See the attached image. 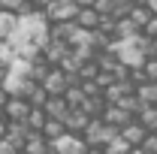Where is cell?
Returning <instances> with one entry per match:
<instances>
[{"instance_id": "6da1fadb", "label": "cell", "mask_w": 157, "mask_h": 154, "mask_svg": "<svg viewBox=\"0 0 157 154\" xmlns=\"http://www.w3.org/2000/svg\"><path fill=\"white\" fill-rule=\"evenodd\" d=\"M112 136H118V127L106 124L103 118H91V121H88V127L82 130V139H85L88 145H106Z\"/></svg>"}, {"instance_id": "7a4b0ae2", "label": "cell", "mask_w": 157, "mask_h": 154, "mask_svg": "<svg viewBox=\"0 0 157 154\" xmlns=\"http://www.w3.org/2000/svg\"><path fill=\"white\" fill-rule=\"evenodd\" d=\"M73 82H78V79H76V76H67L60 67H48V73L39 79V85L48 91V97L63 94V91H67V85H73Z\"/></svg>"}, {"instance_id": "3957f363", "label": "cell", "mask_w": 157, "mask_h": 154, "mask_svg": "<svg viewBox=\"0 0 157 154\" xmlns=\"http://www.w3.org/2000/svg\"><path fill=\"white\" fill-rule=\"evenodd\" d=\"M48 145H52V151H58V154H82L88 148V142L78 133H60L58 139H52Z\"/></svg>"}, {"instance_id": "277c9868", "label": "cell", "mask_w": 157, "mask_h": 154, "mask_svg": "<svg viewBox=\"0 0 157 154\" xmlns=\"http://www.w3.org/2000/svg\"><path fill=\"white\" fill-rule=\"evenodd\" d=\"M42 12H45L48 21H73L76 12H78V6H76V0H52Z\"/></svg>"}, {"instance_id": "5b68a950", "label": "cell", "mask_w": 157, "mask_h": 154, "mask_svg": "<svg viewBox=\"0 0 157 154\" xmlns=\"http://www.w3.org/2000/svg\"><path fill=\"white\" fill-rule=\"evenodd\" d=\"M48 139L39 133V130H27V136H24V142H21V154H48Z\"/></svg>"}, {"instance_id": "8992f818", "label": "cell", "mask_w": 157, "mask_h": 154, "mask_svg": "<svg viewBox=\"0 0 157 154\" xmlns=\"http://www.w3.org/2000/svg\"><path fill=\"white\" fill-rule=\"evenodd\" d=\"M27 109H30V103H27L24 97H6V103H3V118H6V121H24Z\"/></svg>"}, {"instance_id": "52a82bcc", "label": "cell", "mask_w": 157, "mask_h": 154, "mask_svg": "<svg viewBox=\"0 0 157 154\" xmlns=\"http://www.w3.org/2000/svg\"><path fill=\"white\" fill-rule=\"evenodd\" d=\"M100 118H103L106 124H112V127H124L133 115H130L127 109H121L118 103H106V106H103V112H100Z\"/></svg>"}, {"instance_id": "ba28073f", "label": "cell", "mask_w": 157, "mask_h": 154, "mask_svg": "<svg viewBox=\"0 0 157 154\" xmlns=\"http://www.w3.org/2000/svg\"><path fill=\"white\" fill-rule=\"evenodd\" d=\"M42 112L48 118H58V121H63V115L70 112V103L63 100V94H55V97H48L45 103H42Z\"/></svg>"}, {"instance_id": "9c48e42d", "label": "cell", "mask_w": 157, "mask_h": 154, "mask_svg": "<svg viewBox=\"0 0 157 154\" xmlns=\"http://www.w3.org/2000/svg\"><path fill=\"white\" fill-rule=\"evenodd\" d=\"M88 121H91V118L76 106V109H70V112L63 115V127H67V133H78V136H82V130L88 127Z\"/></svg>"}, {"instance_id": "30bf717a", "label": "cell", "mask_w": 157, "mask_h": 154, "mask_svg": "<svg viewBox=\"0 0 157 154\" xmlns=\"http://www.w3.org/2000/svg\"><path fill=\"white\" fill-rule=\"evenodd\" d=\"M118 133L124 136V139H127V142H130V145H139V142H142V139H145V133H151V130H145V127H142V124H139L136 118H130V121H127V124H124V127H118Z\"/></svg>"}, {"instance_id": "8fae6325", "label": "cell", "mask_w": 157, "mask_h": 154, "mask_svg": "<svg viewBox=\"0 0 157 154\" xmlns=\"http://www.w3.org/2000/svg\"><path fill=\"white\" fill-rule=\"evenodd\" d=\"M73 30H76V24H73V21H48V39H58V42H70Z\"/></svg>"}, {"instance_id": "7c38bea8", "label": "cell", "mask_w": 157, "mask_h": 154, "mask_svg": "<svg viewBox=\"0 0 157 154\" xmlns=\"http://www.w3.org/2000/svg\"><path fill=\"white\" fill-rule=\"evenodd\" d=\"M133 94H136L145 106H154L157 103V82H151V79L139 82V85H133Z\"/></svg>"}, {"instance_id": "4fadbf2b", "label": "cell", "mask_w": 157, "mask_h": 154, "mask_svg": "<svg viewBox=\"0 0 157 154\" xmlns=\"http://www.w3.org/2000/svg\"><path fill=\"white\" fill-rule=\"evenodd\" d=\"M103 106H106V100H103V94L97 97H85L82 103H78V109L85 112L88 118H100V112H103Z\"/></svg>"}, {"instance_id": "5bb4252c", "label": "cell", "mask_w": 157, "mask_h": 154, "mask_svg": "<svg viewBox=\"0 0 157 154\" xmlns=\"http://www.w3.org/2000/svg\"><path fill=\"white\" fill-rule=\"evenodd\" d=\"M100 148H103V154H127L130 148H133V145H130V142H127L124 136L118 133V136H112V139H109L106 145H100Z\"/></svg>"}, {"instance_id": "9a60e30c", "label": "cell", "mask_w": 157, "mask_h": 154, "mask_svg": "<svg viewBox=\"0 0 157 154\" xmlns=\"http://www.w3.org/2000/svg\"><path fill=\"white\" fill-rule=\"evenodd\" d=\"M39 133L52 142V139H58L60 133H67V127H63V121H58V118H45V124L39 127Z\"/></svg>"}, {"instance_id": "2e32d148", "label": "cell", "mask_w": 157, "mask_h": 154, "mask_svg": "<svg viewBox=\"0 0 157 154\" xmlns=\"http://www.w3.org/2000/svg\"><path fill=\"white\" fill-rule=\"evenodd\" d=\"M45 118H48V115H45L39 106H30L27 115H24V127H27V130H39V127L45 124Z\"/></svg>"}, {"instance_id": "e0dca14e", "label": "cell", "mask_w": 157, "mask_h": 154, "mask_svg": "<svg viewBox=\"0 0 157 154\" xmlns=\"http://www.w3.org/2000/svg\"><path fill=\"white\" fill-rule=\"evenodd\" d=\"M136 121L145 127V130H154L157 127V106H142L136 112Z\"/></svg>"}, {"instance_id": "ac0fdd59", "label": "cell", "mask_w": 157, "mask_h": 154, "mask_svg": "<svg viewBox=\"0 0 157 154\" xmlns=\"http://www.w3.org/2000/svg\"><path fill=\"white\" fill-rule=\"evenodd\" d=\"M148 15H151V12H148L145 6H130V9H127V21H130L136 30L145 24V21H148Z\"/></svg>"}, {"instance_id": "d6986e66", "label": "cell", "mask_w": 157, "mask_h": 154, "mask_svg": "<svg viewBox=\"0 0 157 154\" xmlns=\"http://www.w3.org/2000/svg\"><path fill=\"white\" fill-rule=\"evenodd\" d=\"M12 30H15V12H3L0 9V39H9Z\"/></svg>"}, {"instance_id": "ffe728a7", "label": "cell", "mask_w": 157, "mask_h": 154, "mask_svg": "<svg viewBox=\"0 0 157 154\" xmlns=\"http://www.w3.org/2000/svg\"><path fill=\"white\" fill-rule=\"evenodd\" d=\"M97 73H100L97 60H94V58H88V60H82V64H78V73H76V76H78V82H82V79H94Z\"/></svg>"}, {"instance_id": "44dd1931", "label": "cell", "mask_w": 157, "mask_h": 154, "mask_svg": "<svg viewBox=\"0 0 157 154\" xmlns=\"http://www.w3.org/2000/svg\"><path fill=\"white\" fill-rule=\"evenodd\" d=\"M139 33L148 37V39H157V15H148V21L139 27Z\"/></svg>"}, {"instance_id": "7402d4cb", "label": "cell", "mask_w": 157, "mask_h": 154, "mask_svg": "<svg viewBox=\"0 0 157 154\" xmlns=\"http://www.w3.org/2000/svg\"><path fill=\"white\" fill-rule=\"evenodd\" d=\"M15 58V52H12V45L6 42V39H0V67H9V60Z\"/></svg>"}, {"instance_id": "603a6c76", "label": "cell", "mask_w": 157, "mask_h": 154, "mask_svg": "<svg viewBox=\"0 0 157 154\" xmlns=\"http://www.w3.org/2000/svg\"><path fill=\"white\" fill-rule=\"evenodd\" d=\"M142 73H145V79L157 82V58H145L142 60Z\"/></svg>"}, {"instance_id": "cb8c5ba5", "label": "cell", "mask_w": 157, "mask_h": 154, "mask_svg": "<svg viewBox=\"0 0 157 154\" xmlns=\"http://www.w3.org/2000/svg\"><path fill=\"white\" fill-rule=\"evenodd\" d=\"M139 148H142L145 154H157V136L154 133H145V139L139 142Z\"/></svg>"}, {"instance_id": "d4e9b609", "label": "cell", "mask_w": 157, "mask_h": 154, "mask_svg": "<svg viewBox=\"0 0 157 154\" xmlns=\"http://www.w3.org/2000/svg\"><path fill=\"white\" fill-rule=\"evenodd\" d=\"M24 3H27V0H0V9H3V12H18Z\"/></svg>"}, {"instance_id": "484cf974", "label": "cell", "mask_w": 157, "mask_h": 154, "mask_svg": "<svg viewBox=\"0 0 157 154\" xmlns=\"http://www.w3.org/2000/svg\"><path fill=\"white\" fill-rule=\"evenodd\" d=\"M0 154H15V148H12L6 139H0Z\"/></svg>"}, {"instance_id": "4316f807", "label": "cell", "mask_w": 157, "mask_h": 154, "mask_svg": "<svg viewBox=\"0 0 157 154\" xmlns=\"http://www.w3.org/2000/svg\"><path fill=\"white\" fill-rule=\"evenodd\" d=\"M27 3H30V6H33V9H45V6H48V3H52V0H27Z\"/></svg>"}, {"instance_id": "83f0119b", "label": "cell", "mask_w": 157, "mask_h": 154, "mask_svg": "<svg viewBox=\"0 0 157 154\" xmlns=\"http://www.w3.org/2000/svg\"><path fill=\"white\" fill-rule=\"evenodd\" d=\"M142 6H145V9H148V12H151V15H157V0H145V3H142Z\"/></svg>"}, {"instance_id": "f1b7e54d", "label": "cell", "mask_w": 157, "mask_h": 154, "mask_svg": "<svg viewBox=\"0 0 157 154\" xmlns=\"http://www.w3.org/2000/svg\"><path fill=\"white\" fill-rule=\"evenodd\" d=\"M82 154H103V148H100V145H88Z\"/></svg>"}, {"instance_id": "f546056e", "label": "cell", "mask_w": 157, "mask_h": 154, "mask_svg": "<svg viewBox=\"0 0 157 154\" xmlns=\"http://www.w3.org/2000/svg\"><path fill=\"white\" fill-rule=\"evenodd\" d=\"M6 127H9V121H6V118L0 115V139H3V136H6Z\"/></svg>"}, {"instance_id": "4dcf8cb0", "label": "cell", "mask_w": 157, "mask_h": 154, "mask_svg": "<svg viewBox=\"0 0 157 154\" xmlns=\"http://www.w3.org/2000/svg\"><path fill=\"white\" fill-rule=\"evenodd\" d=\"M97 0H76V6H94Z\"/></svg>"}, {"instance_id": "1f68e13d", "label": "cell", "mask_w": 157, "mask_h": 154, "mask_svg": "<svg viewBox=\"0 0 157 154\" xmlns=\"http://www.w3.org/2000/svg\"><path fill=\"white\" fill-rule=\"evenodd\" d=\"M127 154H145V151H142L139 145H133V148H130V151H127Z\"/></svg>"}, {"instance_id": "d6a6232c", "label": "cell", "mask_w": 157, "mask_h": 154, "mask_svg": "<svg viewBox=\"0 0 157 154\" xmlns=\"http://www.w3.org/2000/svg\"><path fill=\"white\" fill-rule=\"evenodd\" d=\"M127 3H130V6H142L145 0H127Z\"/></svg>"}, {"instance_id": "836d02e7", "label": "cell", "mask_w": 157, "mask_h": 154, "mask_svg": "<svg viewBox=\"0 0 157 154\" xmlns=\"http://www.w3.org/2000/svg\"><path fill=\"white\" fill-rule=\"evenodd\" d=\"M48 154H58V151H52V148H48Z\"/></svg>"}, {"instance_id": "e575fe53", "label": "cell", "mask_w": 157, "mask_h": 154, "mask_svg": "<svg viewBox=\"0 0 157 154\" xmlns=\"http://www.w3.org/2000/svg\"><path fill=\"white\" fill-rule=\"evenodd\" d=\"M151 133H154V136H157V127H154V130H151Z\"/></svg>"}, {"instance_id": "d590c367", "label": "cell", "mask_w": 157, "mask_h": 154, "mask_svg": "<svg viewBox=\"0 0 157 154\" xmlns=\"http://www.w3.org/2000/svg\"><path fill=\"white\" fill-rule=\"evenodd\" d=\"M15 154H21V151H15Z\"/></svg>"}, {"instance_id": "8d00e7d4", "label": "cell", "mask_w": 157, "mask_h": 154, "mask_svg": "<svg viewBox=\"0 0 157 154\" xmlns=\"http://www.w3.org/2000/svg\"><path fill=\"white\" fill-rule=\"evenodd\" d=\"M154 106H157V103H154Z\"/></svg>"}]
</instances>
